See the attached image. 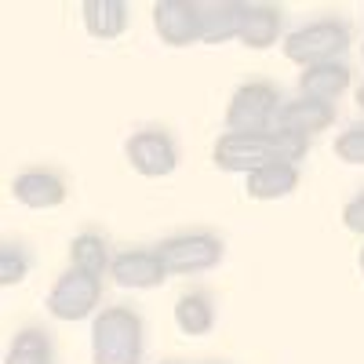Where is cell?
I'll list each match as a JSON object with an SVG mask.
<instances>
[{
    "instance_id": "30bf717a",
    "label": "cell",
    "mask_w": 364,
    "mask_h": 364,
    "mask_svg": "<svg viewBox=\"0 0 364 364\" xmlns=\"http://www.w3.org/2000/svg\"><path fill=\"white\" fill-rule=\"evenodd\" d=\"M331 120H336V109L331 106L314 102V99H295V102L277 109L269 132H288V135H299V139H310V135L324 132Z\"/></svg>"
},
{
    "instance_id": "603a6c76",
    "label": "cell",
    "mask_w": 364,
    "mask_h": 364,
    "mask_svg": "<svg viewBox=\"0 0 364 364\" xmlns=\"http://www.w3.org/2000/svg\"><path fill=\"white\" fill-rule=\"evenodd\" d=\"M357 102H360V109H364V87L357 91Z\"/></svg>"
},
{
    "instance_id": "2e32d148",
    "label": "cell",
    "mask_w": 364,
    "mask_h": 364,
    "mask_svg": "<svg viewBox=\"0 0 364 364\" xmlns=\"http://www.w3.org/2000/svg\"><path fill=\"white\" fill-rule=\"evenodd\" d=\"M281 11L273 4H248V15H245V29H240V41L248 48H273L281 41Z\"/></svg>"
},
{
    "instance_id": "52a82bcc",
    "label": "cell",
    "mask_w": 364,
    "mask_h": 364,
    "mask_svg": "<svg viewBox=\"0 0 364 364\" xmlns=\"http://www.w3.org/2000/svg\"><path fill=\"white\" fill-rule=\"evenodd\" d=\"M245 15H248V4H240V0H200V4H197L200 41L223 44V41L240 37V29H245Z\"/></svg>"
},
{
    "instance_id": "ba28073f",
    "label": "cell",
    "mask_w": 364,
    "mask_h": 364,
    "mask_svg": "<svg viewBox=\"0 0 364 364\" xmlns=\"http://www.w3.org/2000/svg\"><path fill=\"white\" fill-rule=\"evenodd\" d=\"M128 161L139 175H149V178H157V175H168L175 171V142L164 135V132H139L128 139Z\"/></svg>"
},
{
    "instance_id": "44dd1931",
    "label": "cell",
    "mask_w": 364,
    "mask_h": 364,
    "mask_svg": "<svg viewBox=\"0 0 364 364\" xmlns=\"http://www.w3.org/2000/svg\"><path fill=\"white\" fill-rule=\"evenodd\" d=\"M336 157H343L350 164H364V124H357L343 139H336Z\"/></svg>"
},
{
    "instance_id": "8992f818",
    "label": "cell",
    "mask_w": 364,
    "mask_h": 364,
    "mask_svg": "<svg viewBox=\"0 0 364 364\" xmlns=\"http://www.w3.org/2000/svg\"><path fill=\"white\" fill-rule=\"evenodd\" d=\"M168 273H204L223 262V240L211 233H178L157 248Z\"/></svg>"
},
{
    "instance_id": "7a4b0ae2",
    "label": "cell",
    "mask_w": 364,
    "mask_h": 364,
    "mask_svg": "<svg viewBox=\"0 0 364 364\" xmlns=\"http://www.w3.org/2000/svg\"><path fill=\"white\" fill-rule=\"evenodd\" d=\"M91 357H95V364H139L142 321L124 306L99 314L95 324H91Z\"/></svg>"
},
{
    "instance_id": "ffe728a7",
    "label": "cell",
    "mask_w": 364,
    "mask_h": 364,
    "mask_svg": "<svg viewBox=\"0 0 364 364\" xmlns=\"http://www.w3.org/2000/svg\"><path fill=\"white\" fill-rule=\"evenodd\" d=\"M29 273V259H26V252H18V248H4L0 252V284H18L22 277Z\"/></svg>"
},
{
    "instance_id": "8fae6325",
    "label": "cell",
    "mask_w": 364,
    "mask_h": 364,
    "mask_svg": "<svg viewBox=\"0 0 364 364\" xmlns=\"http://www.w3.org/2000/svg\"><path fill=\"white\" fill-rule=\"evenodd\" d=\"M154 22H157V33L164 44H193L200 41V22H197V4L190 0H161L154 8Z\"/></svg>"
},
{
    "instance_id": "6da1fadb",
    "label": "cell",
    "mask_w": 364,
    "mask_h": 364,
    "mask_svg": "<svg viewBox=\"0 0 364 364\" xmlns=\"http://www.w3.org/2000/svg\"><path fill=\"white\" fill-rule=\"evenodd\" d=\"M306 157V139L288 132L223 135L215 142V164L226 171H259L266 164H299Z\"/></svg>"
},
{
    "instance_id": "ac0fdd59",
    "label": "cell",
    "mask_w": 364,
    "mask_h": 364,
    "mask_svg": "<svg viewBox=\"0 0 364 364\" xmlns=\"http://www.w3.org/2000/svg\"><path fill=\"white\" fill-rule=\"evenodd\" d=\"M70 255H73V266L84 269V273H95V277H102V273H109V252H106V240L95 237V233H80L73 245H70Z\"/></svg>"
},
{
    "instance_id": "7402d4cb",
    "label": "cell",
    "mask_w": 364,
    "mask_h": 364,
    "mask_svg": "<svg viewBox=\"0 0 364 364\" xmlns=\"http://www.w3.org/2000/svg\"><path fill=\"white\" fill-rule=\"evenodd\" d=\"M343 219H346V226H350L353 233H364V193H360L353 204H346Z\"/></svg>"
},
{
    "instance_id": "277c9868",
    "label": "cell",
    "mask_w": 364,
    "mask_h": 364,
    "mask_svg": "<svg viewBox=\"0 0 364 364\" xmlns=\"http://www.w3.org/2000/svg\"><path fill=\"white\" fill-rule=\"evenodd\" d=\"M277 109H281L277 87L266 80H255V84L237 87V95L226 109V124L233 135H259V132H269Z\"/></svg>"
},
{
    "instance_id": "9a60e30c",
    "label": "cell",
    "mask_w": 364,
    "mask_h": 364,
    "mask_svg": "<svg viewBox=\"0 0 364 364\" xmlns=\"http://www.w3.org/2000/svg\"><path fill=\"white\" fill-rule=\"evenodd\" d=\"M84 22H87L91 37L113 41V37L124 33V26H128V4L124 0H87L84 4Z\"/></svg>"
},
{
    "instance_id": "5bb4252c",
    "label": "cell",
    "mask_w": 364,
    "mask_h": 364,
    "mask_svg": "<svg viewBox=\"0 0 364 364\" xmlns=\"http://www.w3.org/2000/svg\"><path fill=\"white\" fill-rule=\"evenodd\" d=\"M295 186H299V171H295V164H266V168L252 171L248 182H245L248 197H255V200H277V197H288Z\"/></svg>"
},
{
    "instance_id": "7c38bea8",
    "label": "cell",
    "mask_w": 364,
    "mask_h": 364,
    "mask_svg": "<svg viewBox=\"0 0 364 364\" xmlns=\"http://www.w3.org/2000/svg\"><path fill=\"white\" fill-rule=\"evenodd\" d=\"M350 87V70L343 63H324V66H310L299 80V91L302 99H314V102H324L331 106L343 91Z\"/></svg>"
},
{
    "instance_id": "9c48e42d",
    "label": "cell",
    "mask_w": 364,
    "mask_h": 364,
    "mask_svg": "<svg viewBox=\"0 0 364 364\" xmlns=\"http://www.w3.org/2000/svg\"><path fill=\"white\" fill-rule=\"evenodd\" d=\"M109 277L117 288H157L168 269L157 252H120L109 262Z\"/></svg>"
},
{
    "instance_id": "3957f363",
    "label": "cell",
    "mask_w": 364,
    "mask_h": 364,
    "mask_svg": "<svg viewBox=\"0 0 364 364\" xmlns=\"http://www.w3.org/2000/svg\"><path fill=\"white\" fill-rule=\"evenodd\" d=\"M346 44H350V29L339 18H321V22H310V26L295 29V33H288L284 55L291 63H302L310 70V66H324V63H339Z\"/></svg>"
},
{
    "instance_id": "4fadbf2b",
    "label": "cell",
    "mask_w": 364,
    "mask_h": 364,
    "mask_svg": "<svg viewBox=\"0 0 364 364\" xmlns=\"http://www.w3.org/2000/svg\"><path fill=\"white\" fill-rule=\"evenodd\" d=\"M11 190L26 208H58L66 200V182L51 171H26L15 178Z\"/></svg>"
},
{
    "instance_id": "5b68a950",
    "label": "cell",
    "mask_w": 364,
    "mask_h": 364,
    "mask_svg": "<svg viewBox=\"0 0 364 364\" xmlns=\"http://www.w3.org/2000/svg\"><path fill=\"white\" fill-rule=\"evenodd\" d=\"M99 299H102V281L95 273H84L73 266L55 281V288L48 295V310L58 321H80L99 306Z\"/></svg>"
},
{
    "instance_id": "cb8c5ba5",
    "label": "cell",
    "mask_w": 364,
    "mask_h": 364,
    "mask_svg": "<svg viewBox=\"0 0 364 364\" xmlns=\"http://www.w3.org/2000/svg\"><path fill=\"white\" fill-rule=\"evenodd\" d=\"M360 273H364V252H360Z\"/></svg>"
},
{
    "instance_id": "d6986e66",
    "label": "cell",
    "mask_w": 364,
    "mask_h": 364,
    "mask_svg": "<svg viewBox=\"0 0 364 364\" xmlns=\"http://www.w3.org/2000/svg\"><path fill=\"white\" fill-rule=\"evenodd\" d=\"M4 364H51V343L41 328H26L15 336Z\"/></svg>"
},
{
    "instance_id": "e0dca14e",
    "label": "cell",
    "mask_w": 364,
    "mask_h": 364,
    "mask_svg": "<svg viewBox=\"0 0 364 364\" xmlns=\"http://www.w3.org/2000/svg\"><path fill=\"white\" fill-rule=\"evenodd\" d=\"M175 324L186 336H208L215 328V310H211V299L200 291H190L175 302Z\"/></svg>"
}]
</instances>
